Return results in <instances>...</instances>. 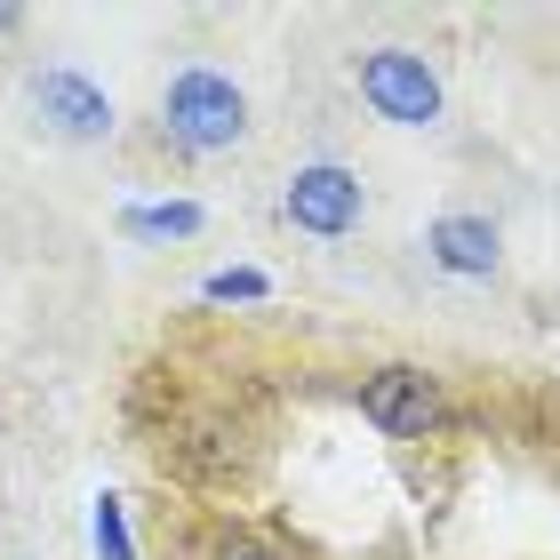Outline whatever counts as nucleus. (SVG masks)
<instances>
[{
    "mask_svg": "<svg viewBox=\"0 0 560 560\" xmlns=\"http://www.w3.org/2000/svg\"><path fill=\"white\" fill-rule=\"evenodd\" d=\"M120 233H129V241H192L200 233V209H192V200H152V209L120 217Z\"/></svg>",
    "mask_w": 560,
    "mask_h": 560,
    "instance_id": "obj_7",
    "label": "nucleus"
},
{
    "mask_svg": "<svg viewBox=\"0 0 560 560\" xmlns=\"http://www.w3.org/2000/svg\"><path fill=\"white\" fill-rule=\"evenodd\" d=\"M361 96L376 105V120H400V129H432V120H441V72H432L417 48H369L361 57Z\"/></svg>",
    "mask_w": 560,
    "mask_h": 560,
    "instance_id": "obj_2",
    "label": "nucleus"
},
{
    "mask_svg": "<svg viewBox=\"0 0 560 560\" xmlns=\"http://www.w3.org/2000/svg\"><path fill=\"white\" fill-rule=\"evenodd\" d=\"M280 209H289L296 233H313V241H345L352 224H361V176L337 168V161H313V168H296V176H289Z\"/></svg>",
    "mask_w": 560,
    "mask_h": 560,
    "instance_id": "obj_3",
    "label": "nucleus"
},
{
    "mask_svg": "<svg viewBox=\"0 0 560 560\" xmlns=\"http://www.w3.org/2000/svg\"><path fill=\"white\" fill-rule=\"evenodd\" d=\"M361 417L376 432H393V441H424V432L441 424V385H432L424 369L393 361V369H376L369 385H361Z\"/></svg>",
    "mask_w": 560,
    "mask_h": 560,
    "instance_id": "obj_4",
    "label": "nucleus"
},
{
    "mask_svg": "<svg viewBox=\"0 0 560 560\" xmlns=\"http://www.w3.org/2000/svg\"><path fill=\"white\" fill-rule=\"evenodd\" d=\"M424 248H432V265L456 272V280H489L497 272V224L489 217H441L424 233Z\"/></svg>",
    "mask_w": 560,
    "mask_h": 560,
    "instance_id": "obj_6",
    "label": "nucleus"
},
{
    "mask_svg": "<svg viewBox=\"0 0 560 560\" xmlns=\"http://www.w3.org/2000/svg\"><path fill=\"white\" fill-rule=\"evenodd\" d=\"M161 113H168V137L185 152H224V144L248 137V96L224 81V72H209V65L176 72L168 96H161Z\"/></svg>",
    "mask_w": 560,
    "mask_h": 560,
    "instance_id": "obj_1",
    "label": "nucleus"
},
{
    "mask_svg": "<svg viewBox=\"0 0 560 560\" xmlns=\"http://www.w3.org/2000/svg\"><path fill=\"white\" fill-rule=\"evenodd\" d=\"M265 289H272L265 272H209V296H217V304H257Z\"/></svg>",
    "mask_w": 560,
    "mask_h": 560,
    "instance_id": "obj_9",
    "label": "nucleus"
},
{
    "mask_svg": "<svg viewBox=\"0 0 560 560\" xmlns=\"http://www.w3.org/2000/svg\"><path fill=\"white\" fill-rule=\"evenodd\" d=\"M33 105H40V120H48V129H57V137H72V144L113 137V96L96 89V81H81V72H65V65L33 72Z\"/></svg>",
    "mask_w": 560,
    "mask_h": 560,
    "instance_id": "obj_5",
    "label": "nucleus"
},
{
    "mask_svg": "<svg viewBox=\"0 0 560 560\" xmlns=\"http://www.w3.org/2000/svg\"><path fill=\"white\" fill-rule=\"evenodd\" d=\"M96 552H105V560H137L129 521H120V504H113V497H96Z\"/></svg>",
    "mask_w": 560,
    "mask_h": 560,
    "instance_id": "obj_8",
    "label": "nucleus"
},
{
    "mask_svg": "<svg viewBox=\"0 0 560 560\" xmlns=\"http://www.w3.org/2000/svg\"><path fill=\"white\" fill-rule=\"evenodd\" d=\"M217 560H280V552H272V545H257V537H224V545H217Z\"/></svg>",
    "mask_w": 560,
    "mask_h": 560,
    "instance_id": "obj_10",
    "label": "nucleus"
}]
</instances>
